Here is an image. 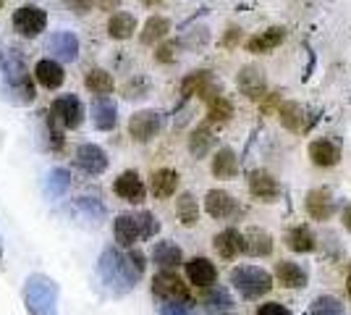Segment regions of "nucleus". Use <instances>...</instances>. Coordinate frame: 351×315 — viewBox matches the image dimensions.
Segmentation results:
<instances>
[{
  "instance_id": "obj_17",
  "label": "nucleus",
  "mask_w": 351,
  "mask_h": 315,
  "mask_svg": "<svg viewBox=\"0 0 351 315\" xmlns=\"http://www.w3.org/2000/svg\"><path fill=\"white\" fill-rule=\"evenodd\" d=\"M273 247H276V242H273V237H270L265 229L252 226V229L244 231V255L267 257V255H273Z\"/></svg>"
},
{
  "instance_id": "obj_12",
  "label": "nucleus",
  "mask_w": 351,
  "mask_h": 315,
  "mask_svg": "<svg viewBox=\"0 0 351 315\" xmlns=\"http://www.w3.org/2000/svg\"><path fill=\"white\" fill-rule=\"evenodd\" d=\"M213 250L223 260H236L244 253V234L239 229H223L213 237Z\"/></svg>"
},
{
  "instance_id": "obj_8",
  "label": "nucleus",
  "mask_w": 351,
  "mask_h": 315,
  "mask_svg": "<svg viewBox=\"0 0 351 315\" xmlns=\"http://www.w3.org/2000/svg\"><path fill=\"white\" fill-rule=\"evenodd\" d=\"M249 192L260 202H276L280 197V184L273 174H267L265 168H257L249 174Z\"/></svg>"
},
{
  "instance_id": "obj_25",
  "label": "nucleus",
  "mask_w": 351,
  "mask_h": 315,
  "mask_svg": "<svg viewBox=\"0 0 351 315\" xmlns=\"http://www.w3.org/2000/svg\"><path fill=\"white\" fill-rule=\"evenodd\" d=\"M213 176L215 179H234L239 174V161H236V152L231 148H220L213 158V165H210Z\"/></svg>"
},
{
  "instance_id": "obj_30",
  "label": "nucleus",
  "mask_w": 351,
  "mask_h": 315,
  "mask_svg": "<svg viewBox=\"0 0 351 315\" xmlns=\"http://www.w3.org/2000/svg\"><path fill=\"white\" fill-rule=\"evenodd\" d=\"M134 32H136V19H134L132 14L118 11V14L110 16V21H108V34H110L113 40H129Z\"/></svg>"
},
{
  "instance_id": "obj_31",
  "label": "nucleus",
  "mask_w": 351,
  "mask_h": 315,
  "mask_svg": "<svg viewBox=\"0 0 351 315\" xmlns=\"http://www.w3.org/2000/svg\"><path fill=\"white\" fill-rule=\"evenodd\" d=\"M84 84H87V90L95 92L97 97H105L108 92H113V87H116L113 76L108 74V71H103V69H92V71H87Z\"/></svg>"
},
{
  "instance_id": "obj_36",
  "label": "nucleus",
  "mask_w": 351,
  "mask_h": 315,
  "mask_svg": "<svg viewBox=\"0 0 351 315\" xmlns=\"http://www.w3.org/2000/svg\"><path fill=\"white\" fill-rule=\"evenodd\" d=\"M176 43L173 40H168V43H162L158 50H155V60L158 63H171V60H176Z\"/></svg>"
},
{
  "instance_id": "obj_1",
  "label": "nucleus",
  "mask_w": 351,
  "mask_h": 315,
  "mask_svg": "<svg viewBox=\"0 0 351 315\" xmlns=\"http://www.w3.org/2000/svg\"><path fill=\"white\" fill-rule=\"evenodd\" d=\"M231 284L244 300H260L273 289V276L257 266H239L231 270Z\"/></svg>"
},
{
  "instance_id": "obj_10",
  "label": "nucleus",
  "mask_w": 351,
  "mask_h": 315,
  "mask_svg": "<svg viewBox=\"0 0 351 315\" xmlns=\"http://www.w3.org/2000/svg\"><path fill=\"white\" fill-rule=\"evenodd\" d=\"M273 279L283 289H304L309 281V273L304 266H299L296 260H278L273 268Z\"/></svg>"
},
{
  "instance_id": "obj_11",
  "label": "nucleus",
  "mask_w": 351,
  "mask_h": 315,
  "mask_svg": "<svg viewBox=\"0 0 351 315\" xmlns=\"http://www.w3.org/2000/svg\"><path fill=\"white\" fill-rule=\"evenodd\" d=\"M278 116H280V124H283L289 132H296V135L309 132L312 124H315V116H309L307 108L299 103H283L278 110Z\"/></svg>"
},
{
  "instance_id": "obj_22",
  "label": "nucleus",
  "mask_w": 351,
  "mask_h": 315,
  "mask_svg": "<svg viewBox=\"0 0 351 315\" xmlns=\"http://www.w3.org/2000/svg\"><path fill=\"white\" fill-rule=\"evenodd\" d=\"M34 76H37V82L43 84L45 90H58L60 84H63V79H66L63 69H60V63L53 58L40 60V63L34 66Z\"/></svg>"
},
{
  "instance_id": "obj_39",
  "label": "nucleus",
  "mask_w": 351,
  "mask_h": 315,
  "mask_svg": "<svg viewBox=\"0 0 351 315\" xmlns=\"http://www.w3.org/2000/svg\"><path fill=\"white\" fill-rule=\"evenodd\" d=\"M53 184H56V189H53V192H56V195H60V192L66 189V184H69V179H66V171H56V174H53Z\"/></svg>"
},
{
  "instance_id": "obj_37",
  "label": "nucleus",
  "mask_w": 351,
  "mask_h": 315,
  "mask_svg": "<svg viewBox=\"0 0 351 315\" xmlns=\"http://www.w3.org/2000/svg\"><path fill=\"white\" fill-rule=\"evenodd\" d=\"M66 5L71 8L73 14H79V16H84L95 5V0H66Z\"/></svg>"
},
{
  "instance_id": "obj_18",
  "label": "nucleus",
  "mask_w": 351,
  "mask_h": 315,
  "mask_svg": "<svg viewBox=\"0 0 351 315\" xmlns=\"http://www.w3.org/2000/svg\"><path fill=\"white\" fill-rule=\"evenodd\" d=\"M236 200L226 189H210L205 197V210L210 218H218V221H223V218H231L236 213Z\"/></svg>"
},
{
  "instance_id": "obj_15",
  "label": "nucleus",
  "mask_w": 351,
  "mask_h": 315,
  "mask_svg": "<svg viewBox=\"0 0 351 315\" xmlns=\"http://www.w3.org/2000/svg\"><path fill=\"white\" fill-rule=\"evenodd\" d=\"M113 189H116V195L121 197V200H126V202H132V205H139L147 195L145 181L139 179L136 171H123L116 179V184H113Z\"/></svg>"
},
{
  "instance_id": "obj_13",
  "label": "nucleus",
  "mask_w": 351,
  "mask_h": 315,
  "mask_svg": "<svg viewBox=\"0 0 351 315\" xmlns=\"http://www.w3.org/2000/svg\"><path fill=\"white\" fill-rule=\"evenodd\" d=\"M283 242H286V247H289L291 253H296V255H307V253H315V250H317V237H315V231H312L307 224L291 226V229L283 234Z\"/></svg>"
},
{
  "instance_id": "obj_45",
  "label": "nucleus",
  "mask_w": 351,
  "mask_h": 315,
  "mask_svg": "<svg viewBox=\"0 0 351 315\" xmlns=\"http://www.w3.org/2000/svg\"><path fill=\"white\" fill-rule=\"evenodd\" d=\"M0 3H3V0H0Z\"/></svg>"
},
{
  "instance_id": "obj_20",
  "label": "nucleus",
  "mask_w": 351,
  "mask_h": 315,
  "mask_svg": "<svg viewBox=\"0 0 351 315\" xmlns=\"http://www.w3.org/2000/svg\"><path fill=\"white\" fill-rule=\"evenodd\" d=\"M283 40H286V30H283V27H273V30L260 32V34L249 37L247 50L249 53H254V56H263V53H270V50L280 47Z\"/></svg>"
},
{
  "instance_id": "obj_41",
  "label": "nucleus",
  "mask_w": 351,
  "mask_h": 315,
  "mask_svg": "<svg viewBox=\"0 0 351 315\" xmlns=\"http://www.w3.org/2000/svg\"><path fill=\"white\" fill-rule=\"evenodd\" d=\"M341 226L351 234V205H346V208L341 210Z\"/></svg>"
},
{
  "instance_id": "obj_27",
  "label": "nucleus",
  "mask_w": 351,
  "mask_h": 315,
  "mask_svg": "<svg viewBox=\"0 0 351 315\" xmlns=\"http://www.w3.org/2000/svg\"><path fill=\"white\" fill-rule=\"evenodd\" d=\"M92 121L97 129H113L116 126V103L110 97H95L92 103Z\"/></svg>"
},
{
  "instance_id": "obj_2",
  "label": "nucleus",
  "mask_w": 351,
  "mask_h": 315,
  "mask_svg": "<svg viewBox=\"0 0 351 315\" xmlns=\"http://www.w3.org/2000/svg\"><path fill=\"white\" fill-rule=\"evenodd\" d=\"M152 294L165 305H178V307H189L191 297L189 284L176 273V270H158L152 279Z\"/></svg>"
},
{
  "instance_id": "obj_42",
  "label": "nucleus",
  "mask_w": 351,
  "mask_h": 315,
  "mask_svg": "<svg viewBox=\"0 0 351 315\" xmlns=\"http://www.w3.org/2000/svg\"><path fill=\"white\" fill-rule=\"evenodd\" d=\"M343 297L351 302V268L346 270V276H343Z\"/></svg>"
},
{
  "instance_id": "obj_43",
  "label": "nucleus",
  "mask_w": 351,
  "mask_h": 315,
  "mask_svg": "<svg viewBox=\"0 0 351 315\" xmlns=\"http://www.w3.org/2000/svg\"><path fill=\"white\" fill-rule=\"evenodd\" d=\"M236 37H239V30H236V27H234V30H228V37H226V45H234Z\"/></svg>"
},
{
  "instance_id": "obj_3",
  "label": "nucleus",
  "mask_w": 351,
  "mask_h": 315,
  "mask_svg": "<svg viewBox=\"0 0 351 315\" xmlns=\"http://www.w3.org/2000/svg\"><path fill=\"white\" fill-rule=\"evenodd\" d=\"M158 231V221L152 218V213H139V215H118L113 234L116 242L123 247H134L139 240H147Z\"/></svg>"
},
{
  "instance_id": "obj_21",
  "label": "nucleus",
  "mask_w": 351,
  "mask_h": 315,
  "mask_svg": "<svg viewBox=\"0 0 351 315\" xmlns=\"http://www.w3.org/2000/svg\"><path fill=\"white\" fill-rule=\"evenodd\" d=\"M309 158H312V163L320 165V168H333L341 161V150H338L336 142H330V139H315L309 145Z\"/></svg>"
},
{
  "instance_id": "obj_19",
  "label": "nucleus",
  "mask_w": 351,
  "mask_h": 315,
  "mask_svg": "<svg viewBox=\"0 0 351 315\" xmlns=\"http://www.w3.org/2000/svg\"><path fill=\"white\" fill-rule=\"evenodd\" d=\"M178 181H181L178 171H173V168H158L149 176V189H152V195L158 197V200H168V197L176 195Z\"/></svg>"
},
{
  "instance_id": "obj_6",
  "label": "nucleus",
  "mask_w": 351,
  "mask_h": 315,
  "mask_svg": "<svg viewBox=\"0 0 351 315\" xmlns=\"http://www.w3.org/2000/svg\"><path fill=\"white\" fill-rule=\"evenodd\" d=\"M304 210H307V215L312 221H330L333 213H336V200H333V195L328 189L315 187L304 197Z\"/></svg>"
},
{
  "instance_id": "obj_29",
  "label": "nucleus",
  "mask_w": 351,
  "mask_h": 315,
  "mask_svg": "<svg viewBox=\"0 0 351 315\" xmlns=\"http://www.w3.org/2000/svg\"><path fill=\"white\" fill-rule=\"evenodd\" d=\"M176 218L181 221V226H186V229L197 226V221H199V205H197V200H194L191 192H184V195L176 200Z\"/></svg>"
},
{
  "instance_id": "obj_26",
  "label": "nucleus",
  "mask_w": 351,
  "mask_h": 315,
  "mask_svg": "<svg viewBox=\"0 0 351 315\" xmlns=\"http://www.w3.org/2000/svg\"><path fill=\"white\" fill-rule=\"evenodd\" d=\"M47 47H50V53H56V56L63 60H73L79 56V40L73 37L71 32H56V34L50 37Z\"/></svg>"
},
{
  "instance_id": "obj_16",
  "label": "nucleus",
  "mask_w": 351,
  "mask_h": 315,
  "mask_svg": "<svg viewBox=\"0 0 351 315\" xmlns=\"http://www.w3.org/2000/svg\"><path fill=\"white\" fill-rule=\"evenodd\" d=\"M181 92H184V97H205L207 103L210 100H215L218 95H215V84H213V79L207 71H191L184 82H181Z\"/></svg>"
},
{
  "instance_id": "obj_44",
  "label": "nucleus",
  "mask_w": 351,
  "mask_h": 315,
  "mask_svg": "<svg viewBox=\"0 0 351 315\" xmlns=\"http://www.w3.org/2000/svg\"><path fill=\"white\" fill-rule=\"evenodd\" d=\"M142 3H145V5H149V8H155V5H160L162 0H142Z\"/></svg>"
},
{
  "instance_id": "obj_5",
  "label": "nucleus",
  "mask_w": 351,
  "mask_h": 315,
  "mask_svg": "<svg viewBox=\"0 0 351 315\" xmlns=\"http://www.w3.org/2000/svg\"><path fill=\"white\" fill-rule=\"evenodd\" d=\"M50 113H53V121H58L60 126L76 129L84 119V105L79 103V97H73V95H63V97L53 100Z\"/></svg>"
},
{
  "instance_id": "obj_33",
  "label": "nucleus",
  "mask_w": 351,
  "mask_h": 315,
  "mask_svg": "<svg viewBox=\"0 0 351 315\" xmlns=\"http://www.w3.org/2000/svg\"><path fill=\"white\" fill-rule=\"evenodd\" d=\"M231 116H234V103L228 97L218 95L215 100L207 103V119L213 124H226V121H231Z\"/></svg>"
},
{
  "instance_id": "obj_14",
  "label": "nucleus",
  "mask_w": 351,
  "mask_h": 315,
  "mask_svg": "<svg viewBox=\"0 0 351 315\" xmlns=\"http://www.w3.org/2000/svg\"><path fill=\"white\" fill-rule=\"evenodd\" d=\"M236 84H239V90L244 92L249 100H263L265 92H267L265 74L257 66H244V69L239 71V76H236Z\"/></svg>"
},
{
  "instance_id": "obj_35",
  "label": "nucleus",
  "mask_w": 351,
  "mask_h": 315,
  "mask_svg": "<svg viewBox=\"0 0 351 315\" xmlns=\"http://www.w3.org/2000/svg\"><path fill=\"white\" fill-rule=\"evenodd\" d=\"M254 315H293V313L283 302L267 300V302H260V305L254 307Z\"/></svg>"
},
{
  "instance_id": "obj_23",
  "label": "nucleus",
  "mask_w": 351,
  "mask_h": 315,
  "mask_svg": "<svg viewBox=\"0 0 351 315\" xmlns=\"http://www.w3.org/2000/svg\"><path fill=\"white\" fill-rule=\"evenodd\" d=\"M152 263L160 270H173L184 263V255H181V247H176L173 242H158L152 247Z\"/></svg>"
},
{
  "instance_id": "obj_38",
  "label": "nucleus",
  "mask_w": 351,
  "mask_h": 315,
  "mask_svg": "<svg viewBox=\"0 0 351 315\" xmlns=\"http://www.w3.org/2000/svg\"><path fill=\"white\" fill-rule=\"evenodd\" d=\"M129 263H132V268L136 270V273H139V276H142V270H145V255H142V253H139V250H132V253H129Z\"/></svg>"
},
{
  "instance_id": "obj_32",
  "label": "nucleus",
  "mask_w": 351,
  "mask_h": 315,
  "mask_svg": "<svg viewBox=\"0 0 351 315\" xmlns=\"http://www.w3.org/2000/svg\"><path fill=\"white\" fill-rule=\"evenodd\" d=\"M213 145H215V137L213 132L207 129V126H197L189 137V152L194 158H205L207 152L213 150Z\"/></svg>"
},
{
  "instance_id": "obj_40",
  "label": "nucleus",
  "mask_w": 351,
  "mask_h": 315,
  "mask_svg": "<svg viewBox=\"0 0 351 315\" xmlns=\"http://www.w3.org/2000/svg\"><path fill=\"white\" fill-rule=\"evenodd\" d=\"M95 5L100 8V11H113L121 5V0H95Z\"/></svg>"
},
{
  "instance_id": "obj_7",
  "label": "nucleus",
  "mask_w": 351,
  "mask_h": 315,
  "mask_svg": "<svg viewBox=\"0 0 351 315\" xmlns=\"http://www.w3.org/2000/svg\"><path fill=\"white\" fill-rule=\"evenodd\" d=\"M162 119L158 110H139L129 119V135L134 142H149L152 137L160 132Z\"/></svg>"
},
{
  "instance_id": "obj_34",
  "label": "nucleus",
  "mask_w": 351,
  "mask_h": 315,
  "mask_svg": "<svg viewBox=\"0 0 351 315\" xmlns=\"http://www.w3.org/2000/svg\"><path fill=\"white\" fill-rule=\"evenodd\" d=\"M312 315H346V310L338 297H317L312 302Z\"/></svg>"
},
{
  "instance_id": "obj_28",
  "label": "nucleus",
  "mask_w": 351,
  "mask_h": 315,
  "mask_svg": "<svg viewBox=\"0 0 351 315\" xmlns=\"http://www.w3.org/2000/svg\"><path fill=\"white\" fill-rule=\"evenodd\" d=\"M168 32H171V21L165 16H149L139 40H142V45H155V43L168 37Z\"/></svg>"
},
{
  "instance_id": "obj_9",
  "label": "nucleus",
  "mask_w": 351,
  "mask_h": 315,
  "mask_svg": "<svg viewBox=\"0 0 351 315\" xmlns=\"http://www.w3.org/2000/svg\"><path fill=\"white\" fill-rule=\"evenodd\" d=\"M45 24H47V16L37 5H24L14 14V30L21 37H37L40 32H45Z\"/></svg>"
},
{
  "instance_id": "obj_24",
  "label": "nucleus",
  "mask_w": 351,
  "mask_h": 315,
  "mask_svg": "<svg viewBox=\"0 0 351 315\" xmlns=\"http://www.w3.org/2000/svg\"><path fill=\"white\" fill-rule=\"evenodd\" d=\"M76 163L82 165L87 174H103L108 168V158L97 145H82L76 150Z\"/></svg>"
},
{
  "instance_id": "obj_4",
  "label": "nucleus",
  "mask_w": 351,
  "mask_h": 315,
  "mask_svg": "<svg viewBox=\"0 0 351 315\" xmlns=\"http://www.w3.org/2000/svg\"><path fill=\"white\" fill-rule=\"evenodd\" d=\"M184 273H186V281L197 289H213L218 281V268L210 257H191L184 263Z\"/></svg>"
}]
</instances>
